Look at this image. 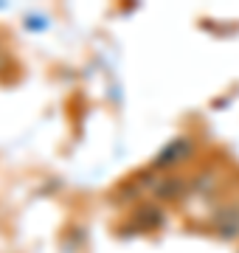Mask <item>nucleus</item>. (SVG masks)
Segmentation results:
<instances>
[{"label": "nucleus", "mask_w": 239, "mask_h": 253, "mask_svg": "<svg viewBox=\"0 0 239 253\" xmlns=\"http://www.w3.org/2000/svg\"><path fill=\"white\" fill-rule=\"evenodd\" d=\"M160 174L147 166V169H138V172H132L127 180L119 183V189L113 191V203H119V206H138L144 200H152V191H155V183Z\"/></svg>", "instance_id": "3"}, {"label": "nucleus", "mask_w": 239, "mask_h": 253, "mask_svg": "<svg viewBox=\"0 0 239 253\" xmlns=\"http://www.w3.org/2000/svg\"><path fill=\"white\" fill-rule=\"evenodd\" d=\"M152 200L160 203V206L189 200V174H183V172L160 174L158 183H155V191H152Z\"/></svg>", "instance_id": "5"}, {"label": "nucleus", "mask_w": 239, "mask_h": 253, "mask_svg": "<svg viewBox=\"0 0 239 253\" xmlns=\"http://www.w3.org/2000/svg\"><path fill=\"white\" fill-rule=\"evenodd\" d=\"M205 228H211L214 236H220L222 242H237L239 239V191H228L225 197L211 203Z\"/></svg>", "instance_id": "1"}, {"label": "nucleus", "mask_w": 239, "mask_h": 253, "mask_svg": "<svg viewBox=\"0 0 239 253\" xmlns=\"http://www.w3.org/2000/svg\"><path fill=\"white\" fill-rule=\"evenodd\" d=\"M237 253H239V251H237Z\"/></svg>", "instance_id": "6"}, {"label": "nucleus", "mask_w": 239, "mask_h": 253, "mask_svg": "<svg viewBox=\"0 0 239 253\" xmlns=\"http://www.w3.org/2000/svg\"><path fill=\"white\" fill-rule=\"evenodd\" d=\"M194 155H197V141L192 135H177L158 149V155L152 158L149 166L158 174H172V172H180L189 163H194Z\"/></svg>", "instance_id": "2"}, {"label": "nucleus", "mask_w": 239, "mask_h": 253, "mask_svg": "<svg viewBox=\"0 0 239 253\" xmlns=\"http://www.w3.org/2000/svg\"><path fill=\"white\" fill-rule=\"evenodd\" d=\"M127 225L135 231V234H147V231H158V228L166 225V208L155 200H144L129 211Z\"/></svg>", "instance_id": "4"}]
</instances>
